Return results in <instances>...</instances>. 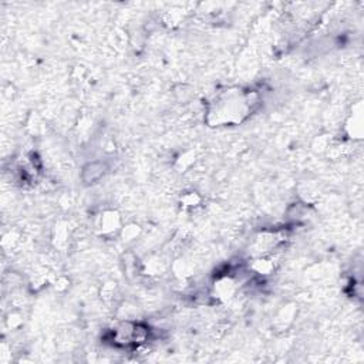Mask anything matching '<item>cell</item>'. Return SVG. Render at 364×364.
I'll use <instances>...</instances> for the list:
<instances>
[{"label": "cell", "instance_id": "1", "mask_svg": "<svg viewBox=\"0 0 364 364\" xmlns=\"http://www.w3.org/2000/svg\"><path fill=\"white\" fill-rule=\"evenodd\" d=\"M104 169H105L104 164L100 163L90 164L88 166L84 168V179H86V181H96V179H99L100 176H102Z\"/></svg>", "mask_w": 364, "mask_h": 364}]
</instances>
